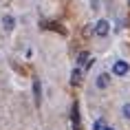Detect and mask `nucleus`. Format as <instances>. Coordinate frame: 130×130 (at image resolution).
<instances>
[{
  "mask_svg": "<svg viewBox=\"0 0 130 130\" xmlns=\"http://www.w3.org/2000/svg\"><path fill=\"white\" fill-rule=\"evenodd\" d=\"M123 115H126V119H130V104L123 106Z\"/></svg>",
  "mask_w": 130,
  "mask_h": 130,
  "instance_id": "1a4fd4ad",
  "label": "nucleus"
},
{
  "mask_svg": "<svg viewBox=\"0 0 130 130\" xmlns=\"http://www.w3.org/2000/svg\"><path fill=\"white\" fill-rule=\"evenodd\" d=\"M97 86H99V88H106V86H108V75H106V73H102V75L97 77Z\"/></svg>",
  "mask_w": 130,
  "mask_h": 130,
  "instance_id": "423d86ee",
  "label": "nucleus"
},
{
  "mask_svg": "<svg viewBox=\"0 0 130 130\" xmlns=\"http://www.w3.org/2000/svg\"><path fill=\"white\" fill-rule=\"evenodd\" d=\"M128 5H130V0H128Z\"/></svg>",
  "mask_w": 130,
  "mask_h": 130,
  "instance_id": "9b49d317",
  "label": "nucleus"
},
{
  "mask_svg": "<svg viewBox=\"0 0 130 130\" xmlns=\"http://www.w3.org/2000/svg\"><path fill=\"white\" fill-rule=\"evenodd\" d=\"M108 22H106V20H99V22H97V24H95V35H99V38H104V35H108Z\"/></svg>",
  "mask_w": 130,
  "mask_h": 130,
  "instance_id": "f257e3e1",
  "label": "nucleus"
},
{
  "mask_svg": "<svg viewBox=\"0 0 130 130\" xmlns=\"http://www.w3.org/2000/svg\"><path fill=\"white\" fill-rule=\"evenodd\" d=\"M95 130H106V123H104V119H97V121H95Z\"/></svg>",
  "mask_w": 130,
  "mask_h": 130,
  "instance_id": "6e6552de",
  "label": "nucleus"
},
{
  "mask_svg": "<svg viewBox=\"0 0 130 130\" xmlns=\"http://www.w3.org/2000/svg\"><path fill=\"white\" fill-rule=\"evenodd\" d=\"M33 95H35V104H40L42 90H40V82H38V79H33Z\"/></svg>",
  "mask_w": 130,
  "mask_h": 130,
  "instance_id": "39448f33",
  "label": "nucleus"
},
{
  "mask_svg": "<svg viewBox=\"0 0 130 130\" xmlns=\"http://www.w3.org/2000/svg\"><path fill=\"white\" fill-rule=\"evenodd\" d=\"M112 73H115V75H126V73H128V64H126V62H115V66H112Z\"/></svg>",
  "mask_w": 130,
  "mask_h": 130,
  "instance_id": "7ed1b4c3",
  "label": "nucleus"
},
{
  "mask_svg": "<svg viewBox=\"0 0 130 130\" xmlns=\"http://www.w3.org/2000/svg\"><path fill=\"white\" fill-rule=\"evenodd\" d=\"M71 82H73V84H79V82H82V71H79V69L73 71V75H71Z\"/></svg>",
  "mask_w": 130,
  "mask_h": 130,
  "instance_id": "0eeeda50",
  "label": "nucleus"
},
{
  "mask_svg": "<svg viewBox=\"0 0 130 130\" xmlns=\"http://www.w3.org/2000/svg\"><path fill=\"white\" fill-rule=\"evenodd\" d=\"M106 130H112V128H106Z\"/></svg>",
  "mask_w": 130,
  "mask_h": 130,
  "instance_id": "9d476101",
  "label": "nucleus"
},
{
  "mask_svg": "<svg viewBox=\"0 0 130 130\" xmlns=\"http://www.w3.org/2000/svg\"><path fill=\"white\" fill-rule=\"evenodd\" d=\"M71 121H73V128H75V130H82V126H79V106H77V104H73V112H71Z\"/></svg>",
  "mask_w": 130,
  "mask_h": 130,
  "instance_id": "f03ea898",
  "label": "nucleus"
},
{
  "mask_svg": "<svg viewBox=\"0 0 130 130\" xmlns=\"http://www.w3.org/2000/svg\"><path fill=\"white\" fill-rule=\"evenodd\" d=\"M13 24H15V20L11 18V15H5V18H2V27H5V31H11Z\"/></svg>",
  "mask_w": 130,
  "mask_h": 130,
  "instance_id": "20e7f679",
  "label": "nucleus"
}]
</instances>
